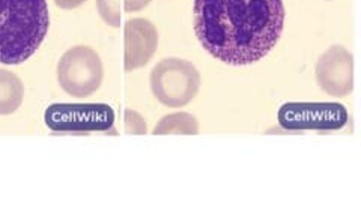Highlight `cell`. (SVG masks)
I'll use <instances>...</instances> for the list:
<instances>
[{
	"mask_svg": "<svg viewBox=\"0 0 361 203\" xmlns=\"http://www.w3.org/2000/svg\"><path fill=\"white\" fill-rule=\"evenodd\" d=\"M285 16L283 0H196L195 30L216 59L250 65L274 49Z\"/></svg>",
	"mask_w": 361,
	"mask_h": 203,
	"instance_id": "obj_1",
	"label": "cell"
},
{
	"mask_svg": "<svg viewBox=\"0 0 361 203\" xmlns=\"http://www.w3.org/2000/svg\"><path fill=\"white\" fill-rule=\"evenodd\" d=\"M49 27L47 0H0V63L20 65L30 59Z\"/></svg>",
	"mask_w": 361,
	"mask_h": 203,
	"instance_id": "obj_2",
	"label": "cell"
},
{
	"mask_svg": "<svg viewBox=\"0 0 361 203\" xmlns=\"http://www.w3.org/2000/svg\"><path fill=\"white\" fill-rule=\"evenodd\" d=\"M200 73L184 59L169 58L158 62L151 73L154 97L167 107H183L197 95Z\"/></svg>",
	"mask_w": 361,
	"mask_h": 203,
	"instance_id": "obj_3",
	"label": "cell"
},
{
	"mask_svg": "<svg viewBox=\"0 0 361 203\" xmlns=\"http://www.w3.org/2000/svg\"><path fill=\"white\" fill-rule=\"evenodd\" d=\"M103 78V61L95 50L85 45L66 50L58 62V82L71 97L85 98L95 94Z\"/></svg>",
	"mask_w": 361,
	"mask_h": 203,
	"instance_id": "obj_4",
	"label": "cell"
},
{
	"mask_svg": "<svg viewBox=\"0 0 361 203\" xmlns=\"http://www.w3.org/2000/svg\"><path fill=\"white\" fill-rule=\"evenodd\" d=\"M44 121L56 133L115 131V111L109 104H51L44 113Z\"/></svg>",
	"mask_w": 361,
	"mask_h": 203,
	"instance_id": "obj_5",
	"label": "cell"
},
{
	"mask_svg": "<svg viewBox=\"0 0 361 203\" xmlns=\"http://www.w3.org/2000/svg\"><path fill=\"white\" fill-rule=\"evenodd\" d=\"M348 111L337 103H286L279 110V123L285 130H341Z\"/></svg>",
	"mask_w": 361,
	"mask_h": 203,
	"instance_id": "obj_6",
	"label": "cell"
},
{
	"mask_svg": "<svg viewBox=\"0 0 361 203\" xmlns=\"http://www.w3.org/2000/svg\"><path fill=\"white\" fill-rule=\"evenodd\" d=\"M316 80L331 97H345L354 89V56L343 45H333L316 62Z\"/></svg>",
	"mask_w": 361,
	"mask_h": 203,
	"instance_id": "obj_7",
	"label": "cell"
},
{
	"mask_svg": "<svg viewBox=\"0 0 361 203\" xmlns=\"http://www.w3.org/2000/svg\"><path fill=\"white\" fill-rule=\"evenodd\" d=\"M158 47L157 27L146 18H131L123 27V68L134 71L151 61Z\"/></svg>",
	"mask_w": 361,
	"mask_h": 203,
	"instance_id": "obj_8",
	"label": "cell"
},
{
	"mask_svg": "<svg viewBox=\"0 0 361 203\" xmlns=\"http://www.w3.org/2000/svg\"><path fill=\"white\" fill-rule=\"evenodd\" d=\"M25 98V85L18 75L8 70H0V115H13Z\"/></svg>",
	"mask_w": 361,
	"mask_h": 203,
	"instance_id": "obj_9",
	"label": "cell"
},
{
	"mask_svg": "<svg viewBox=\"0 0 361 203\" xmlns=\"http://www.w3.org/2000/svg\"><path fill=\"white\" fill-rule=\"evenodd\" d=\"M199 123L197 119L185 111H178L166 115L157 123L154 133L155 135L161 134H197Z\"/></svg>",
	"mask_w": 361,
	"mask_h": 203,
	"instance_id": "obj_10",
	"label": "cell"
},
{
	"mask_svg": "<svg viewBox=\"0 0 361 203\" xmlns=\"http://www.w3.org/2000/svg\"><path fill=\"white\" fill-rule=\"evenodd\" d=\"M98 13L109 26L121 27L122 8L121 0H97Z\"/></svg>",
	"mask_w": 361,
	"mask_h": 203,
	"instance_id": "obj_11",
	"label": "cell"
},
{
	"mask_svg": "<svg viewBox=\"0 0 361 203\" xmlns=\"http://www.w3.org/2000/svg\"><path fill=\"white\" fill-rule=\"evenodd\" d=\"M123 122H126V133L127 134H146L148 127L140 113L127 109L123 111Z\"/></svg>",
	"mask_w": 361,
	"mask_h": 203,
	"instance_id": "obj_12",
	"label": "cell"
},
{
	"mask_svg": "<svg viewBox=\"0 0 361 203\" xmlns=\"http://www.w3.org/2000/svg\"><path fill=\"white\" fill-rule=\"evenodd\" d=\"M151 4V0H123V9L127 13H135L140 11Z\"/></svg>",
	"mask_w": 361,
	"mask_h": 203,
	"instance_id": "obj_13",
	"label": "cell"
},
{
	"mask_svg": "<svg viewBox=\"0 0 361 203\" xmlns=\"http://www.w3.org/2000/svg\"><path fill=\"white\" fill-rule=\"evenodd\" d=\"M85 2L86 0H54V4L62 9H74Z\"/></svg>",
	"mask_w": 361,
	"mask_h": 203,
	"instance_id": "obj_14",
	"label": "cell"
}]
</instances>
